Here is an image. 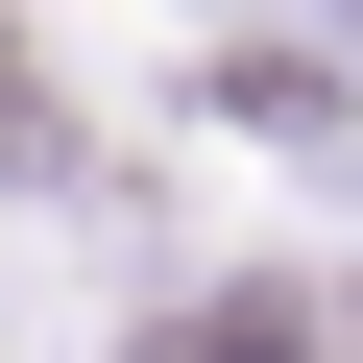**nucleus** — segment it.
I'll use <instances>...</instances> for the list:
<instances>
[{
    "mask_svg": "<svg viewBox=\"0 0 363 363\" xmlns=\"http://www.w3.org/2000/svg\"><path fill=\"white\" fill-rule=\"evenodd\" d=\"M0 169H49V97H25V49H0Z\"/></svg>",
    "mask_w": 363,
    "mask_h": 363,
    "instance_id": "1",
    "label": "nucleus"
}]
</instances>
